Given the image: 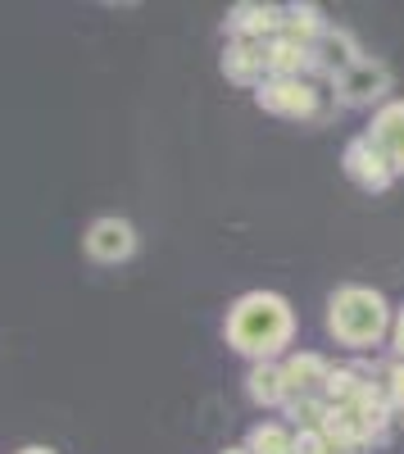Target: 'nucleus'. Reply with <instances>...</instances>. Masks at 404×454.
Wrapping results in <instances>:
<instances>
[{"mask_svg":"<svg viewBox=\"0 0 404 454\" xmlns=\"http://www.w3.org/2000/svg\"><path fill=\"white\" fill-rule=\"evenodd\" d=\"M223 332L228 346L250 364H277V355H286V346L296 340V309L277 291H245L228 309Z\"/></svg>","mask_w":404,"mask_h":454,"instance_id":"nucleus-1","label":"nucleus"},{"mask_svg":"<svg viewBox=\"0 0 404 454\" xmlns=\"http://www.w3.org/2000/svg\"><path fill=\"white\" fill-rule=\"evenodd\" d=\"M391 300L359 282H346L327 295V332L350 350H377L391 332Z\"/></svg>","mask_w":404,"mask_h":454,"instance_id":"nucleus-2","label":"nucleus"},{"mask_svg":"<svg viewBox=\"0 0 404 454\" xmlns=\"http://www.w3.org/2000/svg\"><path fill=\"white\" fill-rule=\"evenodd\" d=\"M391 91H395V73L386 59H373V55L354 59L350 68H341L332 78V96L346 109H377L391 100Z\"/></svg>","mask_w":404,"mask_h":454,"instance_id":"nucleus-3","label":"nucleus"},{"mask_svg":"<svg viewBox=\"0 0 404 454\" xmlns=\"http://www.w3.org/2000/svg\"><path fill=\"white\" fill-rule=\"evenodd\" d=\"M254 105L273 119H291V123H318V87L309 78H264L254 87Z\"/></svg>","mask_w":404,"mask_h":454,"instance_id":"nucleus-4","label":"nucleus"},{"mask_svg":"<svg viewBox=\"0 0 404 454\" xmlns=\"http://www.w3.org/2000/svg\"><path fill=\"white\" fill-rule=\"evenodd\" d=\"M341 168H346V177L359 186V192H369V196L391 192V182H395L391 164L382 160V150H377L369 137H363V132L346 141V150H341Z\"/></svg>","mask_w":404,"mask_h":454,"instance_id":"nucleus-5","label":"nucleus"},{"mask_svg":"<svg viewBox=\"0 0 404 454\" xmlns=\"http://www.w3.org/2000/svg\"><path fill=\"white\" fill-rule=\"evenodd\" d=\"M228 42H273L282 32V5H264V0H241L223 19Z\"/></svg>","mask_w":404,"mask_h":454,"instance_id":"nucleus-6","label":"nucleus"},{"mask_svg":"<svg viewBox=\"0 0 404 454\" xmlns=\"http://www.w3.org/2000/svg\"><path fill=\"white\" fill-rule=\"evenodd\" d=\"M277 368H282L286 400H322V382H327V372H332V364H327L318 350H296Z\"/></svg>","mask_w":404,"mask_h":454,"instance_id":"nucleus-7","label":"nucleus"},{"mask_svg":"<svg viewBox=\"0 0 404 454\" xmlns=\"http://www.w3.org/2000/svg\"><path fill=\"white\" fill-rule=\"evenodd\" d=\"M363 137H369L377 150H382V160L391 164L395 177H404V100H386L373 109V123L363 128Z\"/></svg>","mask_w":404,"mask_h":454,"instance_id":"nucleus-8","label":"nucleus"},{"mask_svg":"<svg viewBox=\"0 0 404 454\" xmlns=\"http://www.w3.org/2000/svg\"><path fill=\"white\" fill-rule=\"evenodd\" d=\"M87 254L96 259V263H123V259H132V250H136V227L128 223V218H96L91 227H87Z\"/></svg>","mask_w":404,"mask_h":454,"instance_id":"nucleus-9","label":"nucleus"},{"mask_svg":"<svg viewBox=\"0 0 404 454\" xmlns=\"http://www.w3.org/2000/svg\"><path fill=\"white\" fill-rule=\"evenodd\" d=\"M354 59H363L354 32L350 27H337V23H327V32L309 46V73H322V78H337V73L350 68Z\"/></svg>","mask_w":404,"mask_h":454,"instance_id":"nucleus-10","label":"nucleus"},{"mask_svg":"<svg viewBox=\"0 0 404 454\" xmlns=\"http://www.w3.org/2000/svg\"><path fill=\"white\" fill-rule=\"evenodd\" d=\"M264 46H268V42H228V51H223L228 82H237V87H260V82L268 78Z\"/></svg>","mask_w":404,"mask_h":454,"instance_id":"nucleus-11","label":"nucleus"},{"mask_svg":"<svg viewBox=\"0 0 404 454\" xmlns=\"http://www.w3.org/2000/svg\"><path fill=\"white\" fill-rule=\"evenodd\" d=\"M322 32H327V14L314 5V0H296V5H282V32H277V36H286V42H296V46L309 51Z\"/></svg>","mask_w":404,"mask_h":454,"instance_id":"nucleus-12","label":"nucleus"},{"mask_svg":"<svg viewBox=\"0 0 404 454\" xmlns=\"http://www.w3.org/2000/svg\"><path fill=\"white\" fill-rule=\"evenodd\" d=\"M354 413H359V423H363V432H369V441L373 445H382L386 436H391V419H395V409L386 404V395H382V387L369 377V387H363L354 400Z\"/></svg>","mask_w":404,"mask_h":454,"instance_id":"nucleus-13","label":"nucleus"},{"mask_svg":"<svg viewBox=\"0 0 404 454\" xmlns=\"http://www.w3.org/2000/svg\"><path fill=\"white\" fill-rule=\"evenodd\" d=\"M264 64H268V78H309V51L286 42V36H273L264 46Z\"/></svg>","mask_w":404,"mask_h":454,"instance_id":"nucleus-14","label":"nucleus"},{"mask_svg":"<svg viewBox=\"0 0 404 454\" xmlns=\"http://www.w3.org/2000/svg\"><path fill=\"white\" fill-rule=\"evenodd\" d=\"M245 395L260 404V409H282V404H286L282 368H277V364H250V372H245Z\"/></svg>","mask_w":404,"mask_h":454,"instance_id":"nucleus-15","label":"nucleus"},{"mask_svg":"<svg viewBox=\"0 0 404 454\" xmlns=\"http://www.w3.org/2000/svg\"><path fill=\"white\" fill-rule=\"evenodd\" d=\"M363 387H369V372L341 364V368L327 372V382H322V404H350Z\"/></svg>","mask_w":404,"mask_h":454,"instance_id":"nucleus-16","label":"nucleus"},{"mask_svg":"<svg viewBox=\"0 0 404 454\" xmlns=\"http://www.w3.org/2000/svg\"><path fill=\"white\" fill-rule=\"evenodd\" d=\"M241 450L245 454H291V427H282V423H254Z\"/></svg>","mask_w":404,"mask_h":454,"instance_id":"nucleus-17","label":"nucleus"},{"mask_svg":"<svg viewBox=\"0 0 404 454\" xmlns=\"http://www.w3.org/2000/svg\"><path fill=\"white\" fill-rule=\"evenodd\" d=\"M282 409H286V419L296 423V432H300V427H318V423H322V413H327L322 400H286Z\"/></svg>","mask_w":404,"mask_h":454,"instance_id":"nucleus-18","label":"nucleus"},{"mask_svg":"<svg viewBox=\"0 0 404 454\" xmlns=\"http://www.w3.org/2000/svg\"><path fill=\"white\" fill-rule=\"evenodd\" d=\"M382 395H386V404L395 409V413H404V364L400 359H391L386 364V372H382Z\"/></svg>","mask_w":404,"mask_h":454,"instance_id":"nucleus-19","label":"nucleus"},{"mask_svg":"<svg viewBox=\"0 0 404 454\" xmlns=\"http://www.w3.org/2000/svg\"><path fill=\"white\" fill-rule=\"evenodd\" d=\"M291 454H332V445L322 441L318 427H300V432H291Z\"/></svg>","mask_w":404,"mask_h":454,"instance_id":"nucleus-20","label":"nucleus"},{"mask_svg":"<svg viewBox=\"0 0 404 454\" xmlns=\"http://www.w3.org/2000/svg\"><path fill=\"white\" fill-rule=\"evenodd\" d=\"M386 336H391V355L404 364V309L391 314V332H386Z\"/></svg>","mask_w":404,"mask_h":454,"instance_id":"nucleus-21","label":"nucleus"},{"mask_svg":"<svg viewBox=\"0 0 404 454\" xmlns=\"http://www.w3.org/2000/svg\"><path fill=\"white\" fill-rule=\"evenodd\" d=\"M19 454H55V450H46V445H27V450H19Z\"/></svg>","mask_w":404,"mask_h":454,"instance_id":"nucleus-22","label":"nucleus"},{"mask_svg":"<svg viewBox=\"0 0 404 454\" xmlns=\"http://www.w3.org/2000/svg\"><path fill=\"white\" fill-rule=\"evenodd\" d=\"M223 454H245V450H241V445H228V450H223Z\"/></svg>","mask_w":404,"mask_h":454,"instance_id":"nucleus-23","label":"nucleus"}]
</instances>
